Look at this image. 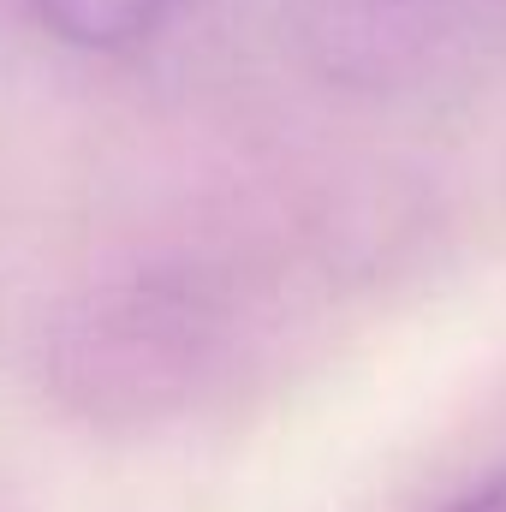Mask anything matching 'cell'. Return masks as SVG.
I'll use <instances>...</instances> for the list:
<instances>
[{
    "label": "cell",
    "mask_w": 506,
    "mask_h": 512,
    "mask_svg": "<svg viewBox=\"0 0 506 512\" xmlns=\"http://www.w3.org/2000/svg\"><path fill=\"white\" fill-rule=\"evenodd\" d=\"M447 512H506V471L483 477L477 489H465V495H459Z\"/></svg>",
    "instance_id": "cell-2"
},
{
    "label": "cell",
    "mask_w": 506,
    "mask_h": 512,
    "mask_svg": "<svg viewBox=\"0 0 506 512\" xmlns=\"http://www.w3.org/2000/svg\"><path fill=\"white\" fill-rule=\"evenodd\" d=\"M30 12L84 54H120L155 36L179 12V0H30Z\"/></svg>",
    "instance_id": "cell-1"
}]
</instances>
